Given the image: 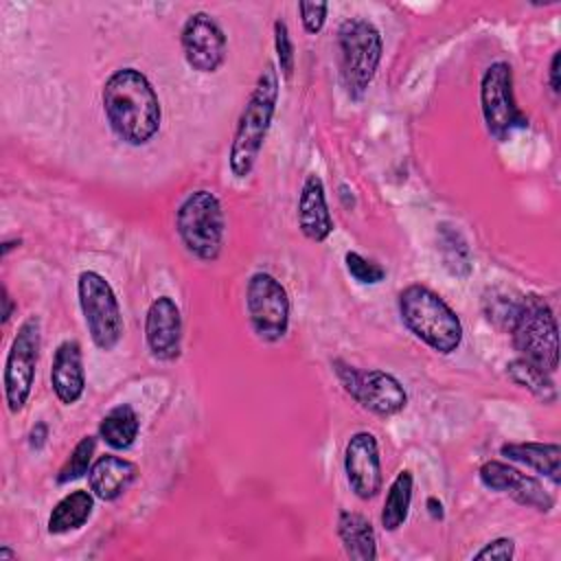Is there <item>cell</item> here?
Returning <instances> with one entry per match:
<instances>
[{
    "label": "cell",
    "instance_id": "6da1fadb",
    "mask_svg": "<svg viewBox=\"0 0 561 561\" xmlns=\"http://www.w3.org/2000/svg\"><path fill=\"white\" fill-rule=\"evenodd\" d=\"M103 114L118 140L142 147L160 129L162 107L153 83L138 68L114 70L101 90Z\"/></svg>",
    "mask_w": 561,
    "mask_h": 561
},
{
    "label": "cell",
    "instance_id": "7a4b0ae2",
    "mask_svg": "<svg viewBox=\"0 0 561 561\" xmlns=\"http://www.w3.org/2000/svg\"><path fill=\"white\" fill-rule=\"evenodd\" d=\"M280 94V75L274 61H267L256 83L237 118L230 151H228V167L237 180H243L252 173L261 149L265 145L267 131L272 127L276 105Z\"/></svg>",
    "mask_w": 561,
    "mask_h": 561
},
{
    "label": "cell",
    "instance_id": "3957f363",
    "mask_svg": "<svg viewBox=\"0 0 561 561\" xmlns=\"http://www.w3.org/2000/svg\"><path fill=\"white\" fill-rule=\"evenodd\" d=\"M401 322L408 331L440 355H451L462 344V322L458 313L425 285H408L397 300Z\"/></svg>",
    "mask_w": 561,
    "mask_h": 561
},
{
    "label": "cell",
    "instance_id": "277c9868",
    "mask_svg": "<svg viewBox=\"0 0 561 561\" xmlns=\"http://www.w3.org/2000/svg\"><path fill=\"white\" fill-rule=\"evenodd\" d=\"M175 232L188 254L206 263L217 261L226 237V215L219 197L208 188L188 193L175 210Z\"/></svg>",
    "mask_w": 561,
    "mask_h": 561
},
{
    "label": "cell",
    "instance_id": "5b68a950",
    "mask_svg": "<svg viewBox=\"0 0 561 561\" xmlns=\"http://www.w3.org/2000/svg\"><path fill=\"white\" fill-rule=\"evenodd\" d=\"M383 55L379 28L366 18H348L337 28L340 77L351 99H362L375 79Z\"/></svg>",
    "mask_w": 561,
    "mask_h": 561
},
{
    "label": "cell",
    "instance_id": "8992f818",
    "mask_svg": "<svg viewBox=\"0 0 561 561\" xmlns=\"http://www.w3.org/2000/svg\"><path fill=\"white\" fill-rule=\"evenodd\" d=\"M508 333L519 357L537 364L550 375L559 368V327L554 311L543 296H522Z\"/></svg>",
    "mask_w": 561,
    "mask_h": 561
},
{
    "label": "cell",
    "instance_id": "52a82bcc",
    "mask_svg": "<svg viewBox=\"0 0 561 561\" xmlns=\"http://www.w3.org/2000/svg\"><path fill=\"white\" fill-rule=\"evenodd\" d=\"M77 296L94 346L105 353L114 351L123 337L125 322L107 278L94 270H83L77 278Z\"/></svg>",
    "mask_w": 561,
    "mask_h": 561
},
{
    "label": "cell",
    "instance_id": "ba28073f",
    "mask_svg": "<svg viewBox=\"0 0 561 561\" xmlns=\"http://www.w3.org/2000/svg\"><path fill=\"white\" fill-rule=\"evenodd\" d=\"M245 313L254 335L265 344L280 342L289 331L291 302L283 283L270 272H254L245 283Z\"/></svg>",
    "mask_w": 561,
    "mask_h": 561
},
{
    "label": "cell",
    "instance_id": "9c48e42d",
    "mask_svg": "<svg viewBox=\"0 0 561 561\" xmlns=\"http://www.w3.org/2000/svg\"><path fill=\"white\" fill-rule=\"evenodd\" d=\"M39 348H42V320L37 313H31L20 322L4 359V375H2L4 401L9 412L13 414H18L31 397Z\"/></svg>",
    "mask_w": 561,
    "mask_h": 561
},
{
    "label": "cell",
    "instance_id": "30bf717a",
    "mask_svg": "<svg viewBox=\"0 0 561 561\" xmlns=\"http://www.w3.org/2000/svg\"><path fill=\"white\" fill-rule=\"evenodd\" d=\"M480 110L489 136L508 140L515 129L528 127V116L519 110L513 90V68L508 61H493L480 79Z\"/></svg>",
    "mask_w": 561,
    "mask_h": 561
},
{
    "label": "cell",
    "instance_id": "8fae6325",
    "mask_svg": "<svg viewBox=\"0 0 561 561\" xmlns=\"http://www.w3.org/2000/svg\"><path fill=\"white\" fill-rule=\"evenodd\" d=\"M333 370L346 394H351V399L377 416H394L408 405V392L403 383L386 370H359L342 359L333 362Z\"/></svg>",
    "mask_w": 561,
    "mask_h": 561
},
{
    "label": "cell",
    "instance_id": "7c38bea8",
    "mask_svg": "<svg viewBox=\"0 0 561 561\" xmlns=\"http://www.w3.org/2000/svg\"><path fill=\"white\" fill-rule=\"evenodd\" d=\"M180 46L188 68L202 75L217 72L228 55L226 33L206 11H195L186 18L180 31Z\"/></svg>",
    "mask_w": 561,
    "mask_h": 561
},
{
    "label": "cell",
    "instance_id": "4fadbf2b",
    "mask_svg": "<svg viewBox=\"0 0 561 561\" xmlns=\"http://www.w3.org/2000/svg\"><path fill=\"white\" fill-rule=\"evenodd\" d=\"M344 473L359 500H373L383 484L379 443L370 432H355L344 447Z\"/></svg>",
    "mask_w": 561,
    "mask_h": 561
},
{
    "label": "cell",
    "instance_id": "5bb4252c",
    "mask_svg": "<svg viewBox=\"0 0 561 561\" xmlns=\"http://www.w3.org/2000/svg\"><path fill=\"white\" fill-rule=\"evenodd\" d=\"M145 342L158 362H173L182 353V311L171 296L151 300L145 313Z\"/></svg>",
    "mask_w": 561,
    "mask_h": 561
},
{
    "label": "cell",
    "instance_id": "9a60e30c",
    "mask_svg": "<svg viewBox=\"0 0 561 561\" xmlns=\"http://www.w3.org/2000/svg\"><path fill=\"white\" fill-rule=\"evenodd\" d=\"M298 228L300 232L313 241L322 243L329 239L333 232L335 224L329 210L327 193H324V182L318 173H309L300 186L298 195Z\"/></svg>",
    "mask_w": 561,
    "mask_h": 561
},
{
    "label": "cell",
    "instance_id": "2e32d148",
    "mask_svg": "<svg viewBox=\"0 0 561 561\" xmlns=\"http://www.w3.org/2000/svg\"><path fill=\"white\" fill-rule=\"evenodd\" d=\"M50 386L55 397L64 405H75L85 390V368L83 353L77 340H64L53 355L50 364Z\"/></svg>",
    "mask_w": 561,
    "mask_h": 561
},
{
    "label": "cell",
    "instance_id": "e0dca14e",
    "mask_svg": "<svg viewBox=\"0 0 561 561\" xmlns=\"http://www.w3.org/2000/svg\"><path fill=\"white\" fill-rule=\"evenodd\" d=\"M136 478H138L136 462L116 454L99 456L88 471L90 491L94 493V497L103 502H112L121 497Z\"/></svg>",
    "mask_w": 561,
    "mask_h": 561
},
{
    "label": "cell",
    "instance_id": "ac0fdd59",
    "mask_svg": "<svg viewBox=\"0 0 561 561\" xmlns=\"http://www.w3.org/2000/svg\"><path fill=\"white\" fill-rule=\"evenodd\" d=\"M337 537L348 559L375 561L377 559V535L368 517L355 511L337 513Z\"/></svg>",
    "mask_w": 561,
    "mask_h": 561
},
{
    "label": "cell",
    "instance_id": "d6986e66",
    "mask_svg": "<svg viewBox=\"0 0 561 561\" xmlns=\"http://www.w3.org/2000/svg\"><path fill=\"white\" fill-rule=\"evenodd\" d=\"M500 454L508 460L522 462L537 473L546 476L552 484L561 482V447L557 443H537V440H526V443H504L500 447Z\"/></svg>",
    "mask_w": 561,
    "mask_h": 561
},
{
    "label": "cell",
    "instance_id": "ffe728a7",
    "mask_svg": "<svg viewBox=\"0 0 561 561\" xmlns=\"http://www.w3.org/2000/svg\"><path fill=\"white\" fill-rule=\"evenodd\" d=\"M94 511V493L85 489H77L66 493L48 515V533L50 535H66L70 530L81 528Z\"/></svg>",
    "mask_w": 561,
    "mask_h": 561
},
{
    "label": "cell",
    "instance_id": "44dd1931",
    "mask_svg": "<svg viewBox=\"0 0 561 561\" xmlns=\"http://www.w3.org/2000/svg\"><path fill=\"white\" fill-rule=\"evenodd\" d=\"M140 432V419L127 403L114 405L99 423V438L112 449H129Z\"/></svg>",
    "mask_w": 561,
    "mask_h": 561
},
{
    "label": "cell",
    "instance_id": "7402d4cb",
    "mask_svg": "<svg viewBox=\"0 0 561 561\" xmlns=\"http://www.w3.org/2000/svg\"><path fill=\"white\" fill-rule=\"evenodd\" d=\"M412 491H414V476L410 469H401L394 480L388 486L383 506H381V526L388 533L399 530L408 515H410V504H412Z\"/></svg>",
    "mask_w": 561,
    "mask_h": 561
},
{
    "label": "cell",
    "instance_id": "603a6c76",
    "mask_svg": "<svg viewBox=\"0 0 561 561\" xmlns=\"http://www.w3.org/2000/svg\"><path fill=\"white\" fill-rule=\"evenodd\" d=\"M506 375L511 377L513 383L526 388L541 403H554L557 401V388H554L552 375L546 373L543 368H539L537 364H533L524 357H515L506 364Z\"/></svg>",
    "mask_w": 561,
    "mask_h": 561
},
{
    "label": "cell",
    "instance_id": "cb8c5ba5",
    "mask_svg": "<svg viewBox=\"0 0 561 561\" xmlns=\"http://www.w3.org/2000/svg\"><path fill=\"white\" fill-rule=\"evenodd\" d=\"M436 239H438V252L443 256V265L449 274L467 278L471 274V250L465 241V237L460 234L458 228H454L451 224H438L436 226Z\"/></svg>",
    "mask_w": 561,
    "mask_h": 561
},
{
    "label": "cell",
    "instance_id": "d4e9b609",
    "mask_svg": "<svg viewBox=\"0 0 561 561\" xmlns=\"http://www.w3.org/2000/svg\"><path fill=\"white\" fill-rule=\"evenodd\" d=\"M94 447H96V438L94 436H83L75 445V449L70 451L68 460L57 471V484H68V482L79 480L81 476H85L90 471V467H92Z\"/></svg>",
    "mask_w": 561,
    "mask_h": 561
},
{
    "label": "cell",
    "instance_id": "484cf974",
    "mask_svg": "<svg viewBox=\"0 0 561 561\" xmlns=\"http://www.w3.org/2000/svg\"><path fill=\"white\" fill-rule=\"evenodd\" d=\"M478 478L480 482L495 493H508L517 480L522 478V471L508 462L502 460H486L480 469H478Z\"/></svg>",
    "mask_w": 561,
    "mask_h": 561
},
{
    "label": "cell",
    "instance_id": "4316f807",
    "mask_svg": "<svg viewBox=\"0 0 561 561\" xmlns=\"http://www.w3.org/2000/svg\"><path fill=\"white\" fill-rule=\"evenodd\" d=\"M519 504L537 508L541 513H548L554 506V497L543 489V484L535 478V476H526L522 473V478L517 480V484L508 491Z\"/></svg>",
    "mask_w": 561,
    "mask_h": 561
},
{
    "label": "cell",
    "instance_id": "83f0119b",
    "mask_svg": "<svg viewBox=\"0 0 561 561\" xmlns=\"http://www.w3.org/2000/svg\"><path fill=\"white\" fill-rule=\"evenodd\" d=\"M522 298H513L506 291H491V296L484 298V316L489 322H493L497 329L508 331L513 324V318L517 313Z\"/></svg>",
    "mask_w": 561,
    "mask_h": 561
},
{
    "label": "cell",
    "instance_id": "f1b7e54d",
    "mask_svg": "<svg viewBox=\"0 0 561 561\" xmlns=\"http://www.w3.org/2000/svg\"><path fill=\"white\" fill-rule=\"evenodd\" d=\"M274 50H276L278 75H283L285 79H291L296 70V55H294V42H291L289 28L283 20L274 22Z\"/></svg>",
    "mask_w": 561,
    "mask_h": 561
},
{
    "label": "cell",
    "instance_id": "f546056e",
    "mask_svg": "<svg viewBox=\"0 0 561 561\" xmlns=\"http://www.w3.org/2000/svg\"><path fill=\"white\" fill-rule=\"evenodd\" d=\"M344 267L362 285H377L386 278V270L377 261H370L353 250L344 254Z\"/></svg>",
    "mask_w": 561,
    "mask_h": 561
},
{
    "label": "cell",
    "instance_id": "4dcf8cb0",
    "mask_svg": "<svg viewBox=\"0 0 561 561\" xmlns=\"http://www.w3.org/2000/svg\"><path fill=\"white\" fill-rule=\"evenodd\" d=\"M298 13H300L302 28L309 35H318L327 22L329 4L327 2H298Z\"/></svg>",
    "mask_w": 561,
    "mask_h": 561
},
{
    "label": "cell",
    "instance_id": "1f68e13d",
    "mask_svg": "<svg viewBox=\"0 0 561 561\" xmlns=\"http://www.w3.org/2000/svg\"><path fill=\"white\" fill-rule=\"evenodd\" d=\"M513 557H515V541L511 537H497L473 554V559H478V561H489V559L511 561Z\"/></svg>",
    "mask_w": 561,
    "mask_h": 561
},
{
    "label": "cell",
    "instance_id": "d6a6232c",
    "mask_svg": "<svg viewBox=\"0 0 561 561\" xmlns=\"http://www.w3.org/2000/svg\"><path fill=\"white\" fill-rule=\"evenodd\" d=\"M559 64H561V50H554L552 57H550V70H548V83H550V90H552L554 94H559V90H561Z\"/></svg>",
    "mask_w": 561,
    "mask_h": 561
},
{
    "label": "cell",
    "instance_id": "836d02e7",
    "mask_svg": "<svg viewBox=\"0 0 561 561\" xmlns=\"http://www.w3.org/2000/svg\"><path fill=\"white\" fill-rule=\"evenodd\" d=\"M46 438H48V427H46L44 423H35V427H33L31 434H28V445H31V449H42L44 443H46Z\"/></svg>",
    "mask_w": 561,
    "mask_h": 561
},
{
    "label": "cell",
    "instance_id": "e575fe53",
    "mask_svg": "<svg viewBox=\"0 0 561 561\" xmlns=\"http://www.w3.org/2000/svg\"><path fill=\"white\" fill-rule=\"evenodd\" d=\"M0 302H2V324H7L9 320H11V316H13V309H15V302H13V298H11V294H9V289L7 287H2V298H0Z\"/></svg>",
    "mask_w": 561,
    "mask_h": 561
},
{
    "label": "cell",
    "instance_id": "d590c367",
    "mask_svg": "<svg viewBox=\"0 0 561 561\" xmlns=\"http://www.w3.org/2000/svg\"><path fill=\"white\" fill-rule=\"evenodd\" d=\"M427 511H430V515L434 517V519H443V504L436 500V497H427Z\"/></svg>",
    "mask_w": 561,
    "mask_h": 561
},
{
    "label": "cell",
    "instance_id": "8d00e7d4",
    "mask_svg": "<svg viewBox=\"0 0 561 561\" xmlns=\"http://www.w3.org/2000/svg\"><path fill=\"white\" fill-rule=\"evenodd\" d=\"M20 243H22L20 239H11V241L7 239V241H2V250H0V252H2V256H7V254H9L13 248H18Z\"/></svg>",
    "mask_w": 561,
    "mask_h": 561
},
{
    "label": "cell",
    "instance_id": "74e56055",
    "mask_svg": "<svg viewBox=\"0 0 561 561\" xmlns=\"http://www.w3.org/2000/svg\"><path fill=\"white\" fill-rule=\"evenodd\" d=\"M7 559H18V552H13L9 546H2L0 548V561H7Z\"/></svg>",
    "mask_w": 561,
    "mask_h": 561
}]
</instances>
